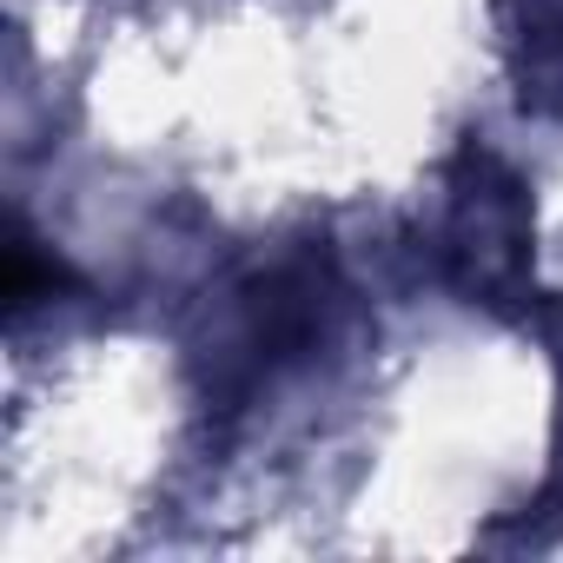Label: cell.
<instances>
[{
	"mask_svg": "<svg viewBox=\"0 0 563 563\" xmlns=\"http://www.w3.org/2000/svg\"><path fill=\"white\" fill-rule=\"evenodd\" d=\"M54 286H67V265L60 258H41L34 252V239L27 232H14V245H8V312L21 319L27 306H41Z\"/></svg>",
	"mask_w": 563,
	"mask_h": 563,
	"instance_id": "1",
	"label": "cell"
}]
</instances>
